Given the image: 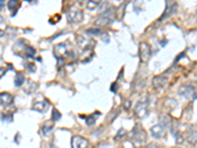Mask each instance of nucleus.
<instances>
[{
    "label": "nucleus",
    "mask_w": 197,
    "mask_h": 148,
    "mask_svg": "<svg viewBox=\"0 0 197 148\" xmlns=\"http://www.w3.org/2000/svg\"><path fill=\"white\" fill-rule=\"evenodd\" d=\"M147 139H148V135H147L146 131L144 130V128L141 127V125H136L130 134V140L134 144V146H144L147 142Z\"/></svg>",
    "instance_id": "f257e3e1"
},
{
    "label": "nucleus",
    "mask_w": 197,
    "mask_h": 148,
    "mask_svg": "<svg viewBox=\"0 0 197 148\" xmlns=\"http://www.w3.org/2000/svg\"><path fill=\"white\" fill-rule=\"evenodd\" d=\"M53 53H54L55 57H56V59L58 61L60 60V63H61L63 60H64V57L69 56L72 53H71V51L68 49L66 43H58V45L54 46Z\"/></svg>",
    "instance_id": "f03ea898"
},
{
    "label": "nucleus",
    "mask_w": 197,
    "mask_h": 148,
    "mask_svg": "<svg viewBox=\"0 0 197 148\" xmlns=\"http://www.w3.org/2000/svg\"><path fill=\"white\" fill-rule=\"evenodd\" d=\"M134 113L135 116L139 119H144L148 116L149 113V101H139L136 104L135 108H134Z\"/></svg>",
    "instance_id": "7ed1b4c3"
},
{
    "label": "nucleus",
    "mask_w": 197,
    "mask_h": 148,
    "mask_svg": "<svg viewBox=\"0 0 197 148\" xmlns=\"http://www.w3.org/2000/svg\"><path fill=\"white\" fill-rule=\"evenodd\" d=\"M183 137L189 144L195 145L197 143V125H188L184 131Z\"/></svg>",
    "instance_id": "20e7f679"
},
{
    "label": "nucleus",
    "mask_w": 197,
    "mask_h": 148,
    "mask_svg": "<svg viewBox=\"0 0 197 148\" xmlns=\"http://www.w3.org/2000/svg\"><path fill=\"white\" fill-rule=\"evenodd\" d=\"M66 17H67V20L70 24H78L83 20L84 14L79 9H70L66 14Z\"/></svg>",
    "instance_id": "39448f33"
},
{
    "label": "nucleus",
    "mask_w": 197,
    "mask_h": 148,
    "mask_svg": "<svg viewBox=\"0 0 197 148\" xmlns=\"http://www.w3.org/2000/svg\"><path fill=\"white\" fill-rule=\"evenodd\" d=\"M151 48L147 43H140L139 45V51H138V54H139V58L142 62H147L151 57Z\"/></svg>",
    "instance_id": "423d86ee"
},
{
    "label": "nucleus",
    "mask_w": 197,
    "mask_h": 148,
    "mask_svg": "<svg viewBox=\"0 0 197 148\" xmlns=\"http://www.w3.org/2000/svg\"><path fill=\"white\" fill-rule=\"evenodd\" d=\"M150 132H151L152 136H153L154 138L161 139L166 136V130L165 125H154V127H151Z\"/></svg>",
    "instance_id": "0eeeda50"
},
{
    "label": "nucleus",
    "mask_w": 197,
    "mask_h": 148,
    "mask_svg": "<svg viewBox=\"0 0 197 148\" xmlns=\"http://www.w3.org/2000/svg\"><path fill=\"white\" fill-rule=\"evenodd\" d=\"M177 93H179V96H181V97L185 99H193L194 94H195V90L189 85H182L179 88Z\"/></svg>",
    "instance_id": "6e6552de"
},
{
    "label": "nucleus",
    "mask_w": 197,
    "mask_h": 148,
    "mask_svg": "<svg viewBox=\"0 0 197 148\" xmlns=\"http://www.w3.org/2000/svg\"><path fill=\"white\" fill-rule=\"evenodd\" d=\"M71 146L72 148H88L89 141L80 135H74L71 138Z\"/></svg>",
    "instance_id": "1a4fd4ad"
},
{
    "label": "nucleus",
    "mask_w": 197,
    "mask_h": 148,
    "mask_svg": "<svg viewBox=\"0 0 197 148\" xmlns=\"http://www.w3.org/2000/svg\"><path fill=\"white\" fill-rule=\"evenodd\" d=\"M168 82H169L168 77H166V76L164 75H159V76H155L153 78V82H152V83H153V87L156 90H163L166 86Z\"/></svg>",
    "instance_id": "9d476101"
},
{
    "label": "nucleus",
    "mask_w": 197,
    "mask_h": 148,
    "mask_svg": "<svg viewBox=\"0 0 197 148\" xmlns=\"http://www.w3.org/2000/svg\"><path fill=\"white\" fill-rule=\"evenodd\" d=\"M48 109V103L46 102V99H43L41 101H37L33 105V110L37 111L38 113H46Z\"/></svg>",
    "instance_id": "9b49d317"
},
{
    "label": "nucleus",
    "mask_w": 197,
    "mask_h": 148,
    "mask_svg": "<svg viewBox=\"0 0 197 148\" xmlns=\"http://www.w3.org/2000/svg\"><path fill=\"white\" fill-rule=\"evenodd\" d=\"M14 98L12 95H10L9 93H1L0 95V102H1L2 107H7L13 104Z\"/></svg>",
    "instance_id": "f8f14e48"
},
{
    "label": "nucleus",
    "mask_w": 197,
    "mask_h": 148,
    "mask_svg": "<svg viewBox=\"0 0 197 148\" xmlns=\"http://www.w3.org/2000/svg\"><path fill=\"white\" fill-rule=\"evenodd\" d=\"M21 7V1L20 0H9L8 2V8L11 11V15L15 16L19 8Z\"/></svg>",
    "instance_id": "ddd939ff"
},
{
    "label": "nucleus",
    "mask_w": 197,
    "mask_h": 148,
    "mask_svg": "<svg viewBox=\"0 0 197 148\" xmlns=\"http://www.w3.org/2000/svg\"><path fill=\"white\" fill-rule=\"evenodd\" d=\"M110 23H112V19L105 14V16H101L100 18H98V20L95 22V25L102 28V27H105L107 26V25H110Z\"/></svg>",
    "instance_id": "4468645a"
},
{
    "label": "nucleus",
    "mask_w": 197,
    "mask_h": 148,
    "mask_svg": "<svg viewBox=\"0 0 197 148\" xmlns=\"http://www.w3.org/2000/svg\"><path fill=\"white\" fill-rule=\"evenodd\" d=\"M53 125H54V122L52 120H46V122L43 123V127H41V132H43V135H46L48 133L50 132L52 128H53Z\"/></svg>",
    "instance_id": "2eb2a0df"
},
{
    "label": "nucleus",
    "mask_w": 197,
    "mask_h": 148,
    "mask_svg": "<svg viewBox=\"0 0 197 148\" xmlns=\"http://www.w3.org/2000/svg\"><path fill=\"white\" fill-rule=\"evenodd\" d=\"M101 116V113L100 112H95L94 114H92L91 116L89 117H86V123H87V125L89 127H92L96 123V120H97V117Z\"/></svg>",
    "instance_id": "dca6fc26"
},
{
    "label": "nucleus",
    "mask_w": 197,
    "mask_h": 148,
    "mask_svg": "<svg viewBox=\"0 0 197 148\" xmlns=\"http://www.w3.org/2000/svg\"><path fill=\"white\" fill-rule=\"evenodd\" d=\"M24 82H25V75H24V74L21 73V72H19V73L16 74L15 79H14V84H15V86L16 87L23 86Z\"/></svg>",
    "instance_id": "f3484780"
},
{
    "label": "nucleus",
    "mask_w": 197,
    "mask_h": 148,
    "mask_svg": "<svg viewBox=\"0 0 197 148\" xmlns=\"http://www.w3.org/2000/svg\"><path fill=\"white\" fill-rule=\"evenodd\" d=\"M38 85L35 83V82H33L32 80H29L27 83V87L25 88V93H27V94H32L33 92L36 91V89H37Z\"/></svg>",
    "instance_id": "a211bd4d"
},
{
    "label": "nucleus",
    "mask_w": 197,
    "mask_h": 148,
    "mask_svg": "<svg viewBox=\"0 0 197 148\" xmlns=\"http://www.w3.org/2000/svg\"><path fill=\"white\" fill-rule=\"evenodd\" d=\"M102 0H90L87 4V8L89 10H94L99 6V4L101 3Z\"/></svg>",
    "instance_id": "6ab92c4d"
},
{
    "label": "nucleus",
    "mask_w": 197,
    "mask_h": 148,
    "mask_svg": "<svg viewBox=\"0 0 197 148\" xmlns=\"http://www.w3.org/2000/svg\"><path fill=\"white\" fill-rule=\"evenodd\" d=\"M61 119V114L59 113V111H57L56 109H53L52 110V113H51V120H53V122H57V120H59Z\"/></svg>",
    "instance_id": "aec40b11"
},
{
    "label": "nucleus",
    "mask_w": 197,
    "mask_h": 148,
    "mask_svg": "<svg viewBox=\"0 0 197 148\" xmlns=\"http://www.w3.org/2000/svg\"><path fill=\"white\" fill-rule=\"evenodd\" d=\"M126 134H127V131L124 130V128H120V130L117 131V134H116L115 137H116V139H121V138L125 137Z\"/></svg>",
    "instance_id": "412c9836"
},
{
    "label": "nucleus",
    "mask_w": 197,
    "mask_h": 148,
    "mask_svg": "<svg viewBox=\"0 0 197 148\" xmlns=\"http://www.w3.org/2000/svg\"><path fill=\"white\" fill-rule=\"evenodd\" d=\"M27 56L28 57H33L35 56L36 53V51L34 48H32V46H27Z\"/></svg>",
    "instance_id": "4be33fe9"
},
{
    "label": "nucleus",
    "mask_w": 197,
    "mask_h": 148,
    "mask_svg": "<svg viewBox=\"0 0 197 148\" xmlns=\"http://www.w3.org/2000/svg\"><path fill=\"white\" fill-rule=\"evenodd\" d=\"M27 69L30 71V72H35L36 71V65L34 63H28L27 64Z\"/></svg>",
    "instance_id": "5701e85b"
},
{
    "label": "nucleus",
    "mask_w": 197,
    "mask_h": 148,
    "mask_svg": "<svg viewBox=\"0 0 197 148\" xmlns=\"http://www.w3.org/2000/svg\"><path fill=\"white\" fill-rule=\"evenodd\" d=\"M87 33H88V34H91V35H99L100 34V30L99 29H96V28L90 29V30H88Z\"/></svg>",
    "instance_id": "b1692460"
},
{
    "label": "nucleus",
    "mask_w": 197,
    "mask_h": 148,
    "mask_svg": "<svg viewBox=\"0 0 197 148\" xmlns=\"http://www.w3.org/2000/svg\"><path fill=\"white\" fill-rule=\"evenodd\" d=\"M6 120V122H12L13 120V116L12 115H8V116H4L3 117V115H2V120Z\"/></svg>",
    "instance_id": "393cba45"
},
{
    "label": "nucleus",
    "mask_w": 197,
    "mask_h": 148,
    "mask_svg": "<svg viewBox=\"0 0 197 148\" xmlns=\"http://www.w3.org/2000/svg\"><path fill=\"white\" fill-rule=\"evenodd\" d=\"M117 87H118L117 82H115V83H112V86H110V91L116 93V91H117Z\"/></svg>",
    "instance_id": "a878e982"
},
{
    "label": "nucleus",
    "mask_w": 197,
    "mask_h": 148,
    "mask_svg": "<svg viewBox=\"0 0 197 148\" xmlns=\"http://www.w3.org/2000/svg\"><path fill=\"white\" fill-rule=\"evenodd\" d=\"M146 148H163V147L158 143H150L149 145H147Z\"/></svg>",
    "instance_id": "bb28decb"
},
{
    "label": "nucleus",
    "mask_w": 197,
    "mask_h": 148,
    "mask_svg": "<svg viewBox=\"0 0 197 148\" xmlns=\"http://www.w3.org/2000/svg\"><path fill=\"white\" fill-rule=\"evenodd\" d=\"M3 3H4V0H1V9H3Z\"/></svg>",
    "instance_id": "cd10ccee"
},
{
    "label": "nucleus",
    "mask_w": 197,
    "mask_h": 148,
    "mask_svg": "<svg viewBox=\"0 0 197 148\" xmlns=\"http://www.w3.org/2000/svg\"><path fill=\"white\" fill-rule=\"evenodd\" d=\"M26 1H28V2H31V1H32V0H26Z\"/></svg>",
    "instance_id": "c85d7f7f"
},
{
    "label": "nucleus",
    "mask_w": 197,
    "mask_h": 148,
    "mask_svg": "<svg viewBox=\"0 0 197 148\" xmlns=\"http://www.w3.org/2000/svg\"><path fill=\"white\" fill-rule=\"evenodd\" d=\"M174 148H179V147H174Z\"/></svg>",
    "instance_id": "c756f323"
}]
</instances>
